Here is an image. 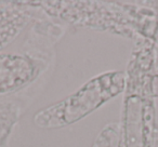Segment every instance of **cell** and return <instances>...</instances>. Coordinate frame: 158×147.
Listing matches in <instances>:
<instances>
[{
    "label": "cell",
    "instance_id": "cell-1",
    "mask_svg": "<svg viewBox=\"0 0 158 147\" xmlns=\"http://www.w3.org/2000/svg\"><path fill=\"white\" fill-rule=\"evenodd\" d=\"M125 77L120 71H108L95 76L77 92L38 110L34 116L36 127L55 130L69 127L95 112L116 96L123 88Z\"/></svg>",
    "mask_w": 158,
    "mask_h": 147
},
{
    "label": "cell",
    "instance_id": "cell-2",
    "mask_svg": "<svg viewBox=\"0 0 158 147\" xmlns=\"http://www.w3.org/2000/svg\"><path fill=\"white\" fill-rule=\"evenodd\" d=\"M31 48L22 54L0 53V95L14 94L42 75L51 61V51L61 36L49 25H31Z\"/></svg>",
    "mask_w": 158,
    "mask_h": 147
},
{
    "label": "cell",
    "instance_id": "cell-3",
    "mask_svg": "<svg viewBox=\"0 0 158 147\" xmlns=\"http://www.w3.org/2000/svg\"><path fill=\"white\" fill-rule=\"evenodd\" d=\"M44 14L33 1H0V51Z\"/></svg>",
    "mask_w": 158,
    "mask_h": 147
},
{
    "label": "cell",
    "instance_id": "cell-4",
    "mask_svg": "<svg viewBox=\"0 0 158 147\" xmlns=\"http://www.w3.org/2000/svg\"><path fill=\"white\" fill-rule=\"evenodd\" d=\"M23 107V101H16V99L10 101L0 100V147H6L14 125L24 112Z\"/></svg>",
    "mask_w": 158,
    "mask_h": 147
},
{
    "label": "cell",
    "instance_id": "cell-5",
    "mask_svg": "<svg viewBox=\"0 0 158 147\" xmlns=\"http://www.w3.org/2000/svg\"><path fill=\"white\" fill-rule=\"evenodd\" d=\"M92 147H117L116 125H106L97 136Z\"/></svg>",
    "mask_w": 158,
    "mask_h": 147
}]
</instances>
